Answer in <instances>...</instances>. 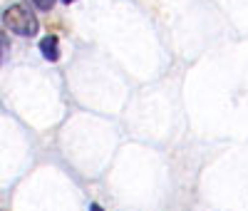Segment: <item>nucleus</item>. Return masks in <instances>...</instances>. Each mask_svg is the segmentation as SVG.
Segmentation results:
<instances>
[{"label": "nucleus", "instance_id": "1", "mask_svg": "<svg viewBox=\"0 0 248 211\" xmlns=\"http://www.w3.org/2000/svg\"><path fill=\"white\" fill-rule=\"evenodd\" d=\"M3 25H5L10 32L20 35V37H32V35H37V28H40L35 13H30V8L20 5V3L5 8V13H3Z\"/></svg>", "mask_w": 248, "mask_h": 211}, {"label": "nucleus", "instance_id": "2", "mask_svg": "<svg viewBox=\"0 0 248 211\" xmlns=\"http://www.w3.org/2000/svg\"><path fill=\"white\" fill-rule=\"evenodd\" d=\"M40 52H43V57L47 62H57L60 60V40L55 35H45L40 40Z\"/></svg>", "mask_w": 248, "mask_h": 211}, {"label": "nucleus", "instance_id": "3", "mask_svg": "<svg viewBox=\"0 0 248 211\" xmlns=\"http://www.w3.org/2000/svg\"><path fill=\"white\" fill-rule=\"evenodd\" d=\"M32 3H35V5L40 8V10H45V13H47V10H52L55 0H32Z\"/></svg>", "mask_w": 248, "mask_h": 211}, {"label": "nucleus", "instance_id": "4", "mask_svg": "<svg viewBox=\"0 0 248 211\" xmlns=\"http://www.w3.org/2000/svg\"><path fill=\"white\" fill-rule=\"evenodd\" d=\"M90 211H105V209H102L99 204H94V201H92V204H90Z\"/></svg>", "mask_w": 248, "mask_h": 211}, {"label": "nucleus", "instance_id": "5", "mask_svg": "<svg viewBox=\"0 0 248 211\" xmlns=\"http://www.w3.org/2000/svg\"><path fill=\"white\" fill-rule=\"evenodd\" d=\"M62 3H65V5H70V3H77V0H62Z\"/></svg>", "mask_w": 248, "mask_h": 211}, {"label": "nucleus", "instance_id": "6", "mask_svg": "<svg viewBox=\"0 0 248 211\" xmlns=\"http://www.w3.org/2000/svg\"><path fill=\"white\" fill-rule=\"evenodd\" d=\"M0 55H3V48H0Z\"/></svg>", "mask_w": 248, "mask_h": 211}]
</instances>
